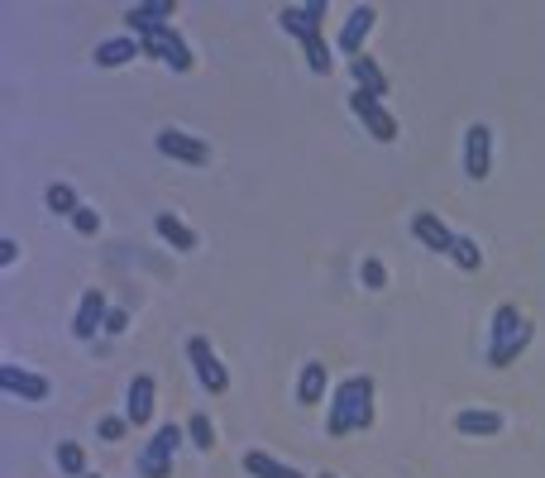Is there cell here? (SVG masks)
<instances>
[{
  "label": "cell",
  "instance_id": "obj_27",
  "mask_svg": "<svg viewBox=\"0 0 545 478\" xmlns=\"http://www.w3.org/2000/svg\"><path fill=\"white\" fill-rule=\"evenodd\" d=\"M531 335H536V326H526L522 335H517V340H512L507 349H498V354H488V364H493V369H507V364H512L517 354H526V345H531Z\"/></svg>",
  "mask_w": 545,
  "mask_h": 478
},
{
  "label": "cell",
  "instance_id": "obj_34",
  "mask_svg": "<svg viewBox=\"0 0 545 478\" xmlns=\"http://www.w3.org/2000/svg\"><path fill=\"white\" fill-rule=\"evenodd\" d=\"M87 478H101V474H87Z\"/></svg>",
  "mask_w": 545,
  "mask_h": 478
},
{
  "label": "cell",
  "instance_id": "obj_5",
  "mask_svg": "<svg viewBox=\"0 0 545 478\" xmlns=\"http://www.w3.org/2000/svg\"><path fill=\"white\" fill-rule=\"evenodd\" d=\"M139 44H144V58H163L173 72H192V48H187V39L177 34L173 24L149 34V39H139Z\"/></svg>",
  "mask_w": 545,
  "mask_h": 478
},
{
  "label": "cell",
  "instance_id": "obj_6",
  "mask_svg": "<svg viewBox=\"0 0 545 478\" xmlns=\"http://www.w3.org/2000/svg\"><path fill=\"white\" fill-rule=\"evenodd\" d=\"M0 392H10V397H20V402H48L53 383H48L44 373L20 369V364H0Z\"/></svg>",
  "mask_w": 545,
  "mask_h": 478
},
{
  "label": "cell",
  "instance_id": "obj_29",
  "mask_svg": "<svg viewBox=\"0 0 545 478\" xmlns=\"http://www.w3.org/2000/svg\"><path fill=\"white\" fill-rule=\"evenodd\" d=\"M359 278H364V287H369V292H383V287H388V268H383V259H364Z\"/></svg>",
  "mask_w": 545,
  "mask_h": 478
},
{
  "label": "cell",
  "instance_id": "obj_10",
  "mask_svg": "<svg viewBox=\"0 0 545 478\" xmlns=\"http://www.w3.org/2000/svg\"><path fill=\"white\" fill-rule=\"evenodd\" d=\"M373 24H378V10H373V5H354V10H349L345 24H340V39H335L345 58H359L364 39L373 34Z\"/></svg>",
  "mask_w": 545,
  "mask_h": 478
},
{
  "label": "cell",
  "instance_id": "obj_32",
  "mask_svg": "<svg viewBox=\"0 0 545 478\" xmlns=\"http://www.w3.org/2000/svg\"><path fill=\"white\" fill-rule=\"evenodd\" d=\"M101 335H125V311H120V306H110L106 330H101Z\"/></svg>",
  "mask_w": 545,
  "mask_h": 478
},
{
  "label": "cell",
  "instance_id": "obj_24",
  "mask_svg": "<svg viewBox=\"0 0 545 478\" xmlns=\"http://www.w3.org/2000/svg\"><path fill=\"white\" fill-rule=\"evenodd\" d=\"M187 440L197 445L201 455H211V450H216V426H211V416L192 412V421H187Z\"/></svg>",
  "mask_w": 545,
  "mask_h": 478
},
{
  "label": "cell",
  "instance_id": "obj_33",
  "mask_svg": "<svg viewBox=\"0 0 545 478\" xmlns=\"http://www.w3.org/2000/svg\"><path fill=\"white\" fill-rule=\"evenodd\" d=\"M15 259H20V244H15V239H0V263L10 268Z\"/></svg>",
  "mask_w": 545,
  "mask_h": 478
},
{
  "label": "cell",
  "instance_id": "obj_16",
  "mask_svg": "<svg viewBox=\"0 0 545 478\" xmlns=\"http://www.w3.org/2000/svg\"><path fill=\"white\" fill-rule=\"evenodd\" d=\"M153 230L168 239L177 254H192V249H197V230H192V225H182L173 211H158V216H153Z\"/></svg>",
  "mask_w": 545,
  "mask_h": 478
},
{
  "label": "cell",
  "instance_id": "obj_12",
  "mask_svg": "<svg viewBox=\"0 0 545 478\" xmlns=\"http://www.w3.org/2000/svg\"><path fill=\"white\" fill-rule=\"evenodd\" d=\"M106 316H110V306L106 297L91 287V292H82V302H77V316H72V335L77 340H91V335H101L106 330Z\"/></svg>",
  "mask_w": 545,
  "mask_h": 478
},
{
  "label": "cell",
  "instance_id": "obj_28",
  "mask_svg": "<svg viewBox=\"0 0 545 478\" xmlns=\"http://www.w3.org/2000/svg\"><path fill=\"white\" fill-rule=\"evenodd\" d=\"M125 431H130V416H101V421H96V435H101V440H110V445H115V440H125Z\"/></svg>",
  "mask_w": 545,
  "mask_h": 478
},
{
  "label": "cell",
  "instance_id": "obj_21",
  "mask_svg": "<svg viewBox=\"0 0 545 478\" xmlns=\"http://www.w3.org/2000/svg\"><path fill=\"white\" fill-rule=\"evenodd\" d=\"M58 469L63 478H87V450L77 440H58Z\"/></svg>",
  "mask_w": 545,
  "mask_h": 478
},
{
  "label": "cell",
  "instance_id": "obj_20",
  "mask_svg": "<svg viewBox=\"0 0 545 478\" xmlns=\"http://www.w3.org/2000/svg\"><path fill=\"white\" fill-rule=\"evenodd\" d=\"M244 469H249L254 478H306L302 469H292V464H283V459L263 455V450H249V455H244Z\"/></svg>",
  "mask_w": 545,
  "mask_h": 478
},
{
  "label": "cell",
  "instance_id": "obj_7",
  "mask_svg": "<svg viewBox=\"0 0 545 478\" xmlns=\"http://www.w3.org/2000/svg\"><path fill=\"white\" fill-rule=\"evenodd\" d=\"M173 15H177L173 0H144V5H130V10H125V29H130L134 39H149L158 29H168Z\"/></svg>",
  "mask_w": 545,
  "mask_h": 478
},
{
  "label": "cell",
  "instance_id": "obj_9",
  "mask_svg": "<svg viewBox=\"0 0 545 478\" xmlns=\"http://www.w3.org/2000/svg\"><path fill=\"white\" fill-rule=\"evenodd\" d=\"M321 20H326V0H311V5H283V10H278V24H283L297 44H306L311 34H321Z\"/></svg>",
  "mask_w": 545,
  "mask_h": 478
},
{
  "label": "cell",
  "instance_id": "obj_26",
  "mask_svg": "<svg viewBox=\"0 0 545 478\" xmlns=\"http://www.w3.org/2000/svg\"><path fill=\"white\" fill-rule=\"evenodd\" d=\"M450 259H455L459 268H464V273H479L483 254H479V244H474V239H464V235H459V239H455V249H450Z\"/></svg>",
  "mask_w": 545,
  "mask_h": 478
},
{
  "label": "cell",
  "instance_id": "obj_8",
  "mask_svg": "<svg viewBox=\"0 0 545 478\" xmlns=\"http://www.w3.org/2000/svg\"><path fill=\"white\" fill-rule=\"evenodd\" d=\"M153 144H158L163 158H173V163H192V168H201V163L211 158V149L201 144L197 134H182V130H158L153 134Z\"/></svg>",
  "mask_w": 545,
  "mask_h": 478
},
{
  "label": "cell",
  "instance_id": "obj_30",
  "mask_svg": "<svg viewBox=\"0 0 545 478\" xmlns=\"http://www.w3.org/2000/svg\"><path fill=\"white\" fill-rule=\"evenodd\" d=\"M139 478H168L173 474V459H153V455H139Z\"/></svg>",
  "mask_w": 545,
  "mask_h": 478
},
{
  "label": "cell",
  "instance_id": "obj_13",
  "mask_svg": "<svg viewBox=\"0 0 545 478\" xmlns=\"http://www.w3.org/2000/svg\"><path fill=\"white\" fill-rule=\"evenodd\" d=\"M526 326H531V321L522 316V306L502 302L498 311H493V335H488V354H498V349H507L512 340H517V335H522Z\"/></svg>",
  "mask_w": 545,
  "mask_h": 478
},
{
  "label": "cell",
  "instance_id": "obj_2",
  "mask_svg": "<svg viewBox=\"0 0 545 478\" xmlns=\"http://www.w3.org/2000/svg\"><path fill=\"white\" fill-rule=\"evenodd\" d=\"M349 101V110H354V115H359V120H364V130L373 134V139H378V144H393L397 139V120H393V110L383 106V101H378V96H369V91H349L345 96Z\"/></svg>",
  "mask_w": 545,
  "mask_h": 478
},
{
  "label": "cell",
  "instance_id": "obj_35",
  "mask_svg": "<svg viewBox=\"0 0 545 478\" xmlns=\"http://www.w3.org/2000/svg\"><path fill=\"white\" fill-rule=\"evenodd\" d=\"M321 478H335V474H321Z\"/></svg>",
  "mask_w": 545,
  "mask_h": 478
},
{
  "label": "cell",
  "instance_id": "obj_22",
  "mask_svg": "<svg viewBox=\"0 0 545 478\" xmlns=\"http://www.w3.org/2000/svg\"><path fill=\"white\" fill-rule=\"evenodd\" d=\"M302 58H306V67L316 72V77H330V67H335V58H330V44L321 39V34H311L302 44Z\"/></svg>",
  "mask_w": 545,
  "mask_h": 478
},
{
  "label": "cell",
  "instance_id": "obj_15",
  "mask_svg": "<svg viewBox=\"0 0 545 478\" xmlns=\"http://www.w3.org/2000/svg\"><path fill=\"white\" fill-rule=\"evenodd\" d=\"M134 58H144V44L134 34H115L106 44H96V67H125Z\"/></svg>",
  "mask_w": 545,
  "mask_h": 478
},
{
  "label": "cell",
  "instance_id": "obj_11",
  "mask_svg": "<svg viewBox=\"0 0 545 478\" xmlns=\"http://www.w3.org/2000/svg\"><path fill=\"white\" fill-rule=\"evenodd\" d=\"M412 235L421 239V249H431V254H445L450 259V249H455V230L436 216V211H416L412 216Z\"/></svg>",
  "mask_w": 545,
  "mask_h": 478
},
{
  "label": "cell",
  "instance_id": "obj_14",
  "mask_svg": "<svg viewBox=\"0 0 545 478\" xmlns=\"http://www.w3.org/2000/svg\"><path fill=\"white\" fill-rule=\"evenodd\" d=\"M153 373H134L130 378V397H125V416L130 426H149L153 421Z\"/></svg>",
  "mask_w": 545,
  "mask_h": 478
},
{
  "label": "cell",
  "instance_id": "obj_19",
  "mask_svg": "<svg viewBox=\"0 0 545 478\" xmlns=\"http://www.w3.org/2000/svg\"><path fill=\"white\" fill-rule=\"evenodd\" d=\"M459 435H498L502 431V412H483V407H464L455 416Z\"/></svg>",
  "mask_w": 545,
  "mask_h": 478
},
{
  "label": "cell",
  "instance_id": "obj_4",
  "mask_svg": "<svg viewBox=\"0 0 545 478\" xmlns=\"http://www.w3.org/2000/svg\"><path fill=\"white\" fill-rule=\"evenodd\" d=\"M488 173H493V130L479 120V125L464 130V177L483 182Z\"/></svg>",
  "mask_w": 545,
  "mask_h": 478
},
{
  "label": "cell",
  "instance_id": "obj_31",
  "mask_svg": "<svg viewBox=\"0 0 545 478\" xmlns=\"http://www.w3.org/2000/svg\"><path fill=\"white\" fill-rule=\"evenodd\" d=\"M72 225H77V235H96V230H101V216H96L91 206H82V211L72 216Z\"/></svg>",
  "mask_w": 545,
  "mask_h": 478
},
{
  "label": "cell",
  "instance_id": "obj_17",
  "mask_svg": "<svg viewBox=\"0 0 545 478\" xmlns=\"http://www.w3.org/2000/svg\"><path fill=\"white\" fill-rule=\"evenodd\" d=\"M349 77H354V87L369 91V96H378V101L388 96V77H383V67L373 63V58H364V53H359V58H349Z\"/></svg>",
  "mask_w": 545,
  "mask_h": 478
},
{
  "label": "cell",
  "instance_id": "obj_25",
  "mask_svg": "<svg viewBox=\"0 0 545 478\" xmlns=\"http://www.w3.org/2000/svg\"><path fill=\"white\" fill-rule=\"evenodd\" d=\"M48 211H53V216H77V211H82V201H77V192H72V187H67V182H53V187H48Z\"/></svg>",
  "mask_w": 545,
  "mask_h": 478
},
{
  "label": "cell",
  "instance_id": "obj_23",
  "mask_svg": "<svg viewBox=\"0 0 545 478\" xmlns=\"http://www.w3.org/2000/svg\"><path fill=\"white\" fill-rule=\"evenodd\" d=\"M182 426H158V431H153V440L149 445H144V455H153V459H173V450L177 445H182Z\"/></svg>",
  "mask_w": 545,
  "mask_h": 478
},
{
  "label": "cell",
  "instance_id": "obj_18",
  "mask_svg": "<svg viewBox=\"0 0 545 478\" xmlns=\"http://www.w3.org/2000/svg\"><path fill=\"white\" fill-rule=\"evenodd\" d=\"M297 402L302 407H316V402H326V364H302V373H297Z\"/></svg>",
  "mask_w": 545,
  "mask_h": 478
},
{
  "label": "cell",
  "instance_id": "obj_3",
  "mask_svg": "<svg viewBox=\"0 0 545 478\" xmlns=\"http://www.w3.org/2000/svg\"><path fill=\"white\" fill-rule=\"evenodd\" d=\"M187 359H192V369H197V378H201V388L211 392V397H220V392L230 388V369L220 364V354L211 349V340H206V335H192V340H187Z\"/></svg>",
  "mask_w": 545,
  "mask_h": 478
},
{
  "label": "cell",
  "instance_id": "obj_1",
  "mask_svg": "<svg viewBox=\"0 0 545 478\" xmlns=\"http://www.w3.org/2000/svg\"><path fill=\"white\" fill-rule=\"evenodd\" d=\"M373 426V378L369 373H354L345 378L335 397H330L326 412V431L330 435H349V431H369Z\"/></svg>",
  "mask_w": 545,
  "mask_h": 478
}]
</instances>
